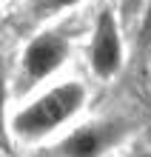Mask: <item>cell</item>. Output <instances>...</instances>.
Wrapping results in <instances>:
<instances>
[{"mask_svg": "<svg viewBox=\"0 0 151 157\" xmlns=\"http://www.w3.org/2000/svg\"><path fill=\"white\" fill-rule=\"evenodd\" d=\"M66 57H69V43H66L63 34H57V32L37 34L23 52V63H20L23 80L32 86V83L49 77L51 71H57L63 66Z\"/></svg>", "mask_w": 151, "mask_h": 157, "instance_id": "obj_2", "label": "cell"}, {"mask_svg": "<svg viewBox=\"0 0 151 157\" xmlns=\"http://www.w3.org/2000/svg\"><path fill=\"white\" fill-rule=\"evenodd\" d=\"M117 140H120V126L117 123L83 126L60 143V154L63 157H103V151L108 146H114Z\"/></svg>", "mask_w": 151, "mask_h": 157, "instance_id": "obj_4", "label": "cell"}, {"mask_svg": "<svg viewBox=\"0 0 151 157\" xmlns=\"http://www.w3.org/2000/svg\"><path fill=\"white\" fill-rule=\"evenodd\" d=\"M74 3H80V0H46L49 9H66V6H74Z\"/></svg>", "mask_w": 151, "mask_h": 157, "instance_id": "obj_6", "label": "cell"}, {"mask_svg": "<svg viewBox=\"0 0 151 157\" xmlns=\"http://www.w3.org/2000/svg\"><path fill=\"white\" fill-rule=\"evenodd\" d=\"M128 157H148V154H128Z\"/></svg>", "mask_w": 151, "mask_h": 157, "instance_id": "obj_9", "label": "cell"}, {"mask_svg": "<svg viewBox=\"0 0 151 157\" xmlns=\"http://www.w3.org/2000/svg\"><path fill=\"white\" fill-rule=\"evenodd\" d=\"M140 3H143V0H126V6H128V12H131V14L140 9Z\"/></svg>", "mask_w": 151, "mask_h": 157, "instance_id": "obj_7", "label": "cell"}, {"mask_svg": "<svg viewBox=\"0 0 151 157\" xmlns=\"http://www.w3.org/2000/svg\"><path fill=\"white\" fill-rule=\"evenodd\" d=\"M83 100H86V89L80 83L69 80L63 86L51 89L49 94H43L40 100H34L29 109H23L12 126L20 137H43L77 114Z\"/></svg>", "mask_w": 151, "mask_h": 157, "instance_id": "obj_1", "label": "cell"}, {"mask_svg": "<svg viewBox=\"0 0 151 157\" xmlns=\"http://www.w3.org/2000/svg\"><path fill=\"white\" fill-rule=\"evenodd\" d=\"M140 43L143 46L151 43V3H148V12L143 14V23H140Z\"/></svg>", "mask_w": 151, "mask_h": 157, "instance_id": "obj_5", "label": "cell"}, {"mask_svg": "<svg viewBox=\"0 0 151 157\" xmlns=\"http://www.w3.org/2000/svg\"><path fill=\"white\" fill-rule=\"evenodd\" d=\"M0 3H3V0H0Z\"/></svg>", "mask_w": 151, "mask_h": 157, "instance_id": "obj_10", "label": "cell"}, {"mask_svg": "<svg viewBox=\"0 0 151 157\" xmlns=\"http://www.w3.org/2000/svg\"><path fill=\"white\" fill-rule=\"evenodd\" d=\"M3 100H6V91H3V80H0V112H3Z\"/></svg>", "mask_w": 151, "mask_h": 157, "instance_id": "obj_8", "label": "cell"}, {"mask_svg": "<svg viewBox=\"0 0 151 157\" xmlns=\"http://www.w3.org/2000/svg\"><path fill=\"white\" fill-rule=\"evenodd\" d=\"M123 60V46H120V32L111 12H100L97 29H94V43H91V69L97 77H111L117 75Z\"/></svg>", "mask_w": 151, "mask_h": 157, "instance_id": "obj_3", "label": "cell"}]
</instances>
